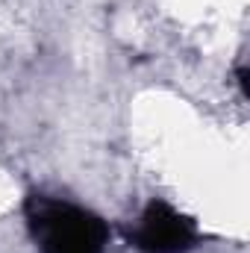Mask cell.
<instances>
[{
    "mask_svg": "<svg viewBox=\"0 0 250 253\" xmlns=\"http://www.w3.org/2000/svg\"><path fill=\"white\" fill-rule=\"evenodd\" d=\"M27 221L42 253H106L109 227L94 212L33 194L27 200Z\"/></svg>",
    "mask_w": 250,
    "mask_h": 253,
    "instance_id": "1",
    "label": "cell"
},
{
    "mask_svg": "<svg viewBox=\"0 0 250 253\" xmlns=\"http://www.w3.org/2000/svg\"><path fill=\"white\" fill-rule=\"evenodd\" d=\"M197 239L200 233L194 221L165 200L147 203L135 230L129 233V242L141 253H188L197 245Z\"/></svg>",
    "mask_w": 250,
    "mask_h": 253,
    "instance_id": "2",
    "label": "cell"
}]
</instances>
